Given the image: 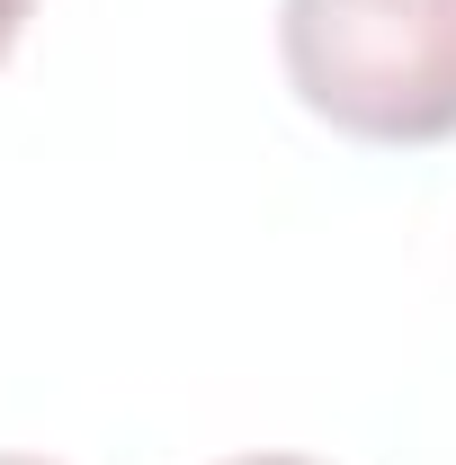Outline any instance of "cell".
<instances>
[{
    "label": "cell",
    "mask_w": 456,
    "mask_h": 465,
    "mask_svg": "<svg viewBox=\"0 0 456 465\" xmlns=\"http://www.w3.org/2000/svg\"><path fill=\"white\" fill-rule=\"evenodd\" d=\"M278 54L295 99L358 143L456 134V0H286Z\"/></svg>",
    "instance_id": "cell-1"
},
{
    "label": "cell",
    "mask_w": 456,
    "mask_h": 465,
    "mask_svg": "<svg viewBox=\"0 0 456 465\" xmlns=\"http://www.w3.org/2000/svg\"><path fill=\"white\" fill-rule=\"evenodd\" d=\"M27 9H36V0H0V63H9V45H18V27H27Z\"/></svg>",
    "instance_id": "cell-2"
},
{
    "label": "cell",
    "mask_w": 456,
    "mask_h": 465,
    "mask_svg": "<svg viewBox=\"0 0 456 465\" xmlns=\"http://www.w3.org/2000/svg\"><path fill=\"white\" fill-rule=\"evenodd\" d=\"M233 465H313V457H233Z\"/></svg>",
    "instance_id": "cell-3"
},
{
    "label": "cell",
    "mask_w": 456,
    "mask_h": 465,
    "mask_svg": "<svg viewBox=\"0 0 456 465\" xmlns=\"http://www.w3.org/2000/svg\"><path fill=\"white\" fill-rule=\"evenodd\" d=\"M0 465H45V457H0Z\"/></svg>",
    "instance_id": "cell-4"
}]
</instances>
